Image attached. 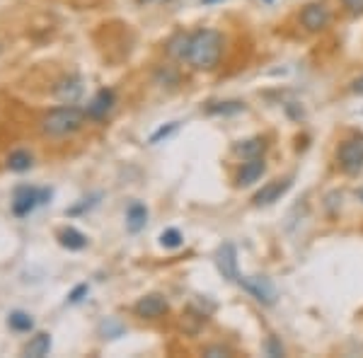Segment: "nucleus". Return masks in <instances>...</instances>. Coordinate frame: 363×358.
<instances>
[{"mask_svg":"<svg viewBox=\"0 0 363 358\" xmlns=\"http://www.w3.org/2000/svg\"><path fill=\"white\" fill-rule=\"evenodd\" d=\"M189 37H191V34H177V37H174L172 42H169V46H167L169 56L182 58V61H184V58H186V49H189Z\"/></svg>","mask_w":363,"mask_h":358,"instance_id":"nucleus-19","label":"nucleus"},{"mask_svg":"<svg viewBox=\"0 0 363 358\" xmlns=\"http://www.w3.org/2000/svg\"><path fill=\"white\" fill-rule=\"evenodd\" d=\"M80 92H83V85H80V78H63L61 83L54 87V95L61 99V102H68L73 104L75 99L80 97Z\"/></svg>","mask_w":363,"mask_h":358,"instance_id":"nucleus-13","label":"nucleus"},{"mask_svg":"<svg viewBox=\"0 0 363 358\" xmlns=\"http://www.w3.org/2000/svg\"><path fill=\"white\" fill-rule=\"evenodd\" d=\"M85 121V111L73 107V104H66V107H56L51 109L49 114L42 119V128L46 136H68V133H75Z\"/></svg>","mask_w":363,"mask_h":358,"instance_id":"nucleus-2","label":"nucleus"},{"mask_svg":"<svg viewBox=\"0 0 363 358\" xmlns=\"http://www.w3.org/2000/svg\"><path fill=\"white\" fill-rule=\"evenodd\" d=\"M114 104H116V95H114V90H109V87H102V90H97V95L90 99V104H87V109H85V116L87 119H104V116L109 114V111L114 109Z\"/></svg>","mask_w":363,"mask_h":358,"instance_id":"nucleus-8","label":"nucleus"},{"mask_svg":"<svg viewBox=\"0 0 363 358\" xmlns=\"http://www.w3.org/2000/svg\"><path fill=\"white\" fill-rule=\"evenodd\" d=\"M145 223H148V208L143 206V203L133 201L131 206L126 211V228L128 233H140L145 228Z\"/></svg>","mask_w":363,"mask_h":358,"instance_id":"nucleus-14","label":"nucleus"},{"mask_svg":"<svg viewBox=\"0 0 363 358\" xmlns=\"http://www.w3.org/2000/svg\"><path fill=\"white\" fill-rule=\"evenodd\" d=\"M235 152L238 155H242V157H259L262 152H264V140L262 138H250V140H245V143H238L235 145Z\"/></svg>","mask_w":363,"mask_h":358,"instance_id":"nucleus-18","label":"nucleus"},{"mask_svg":"<svg viewBox=\"0 0 363 358\" xmlns=\"http://www.w3.org/2000/svg\"><path fill=\"white\" fill-rule=\"evenodd\" d=\"M54 196V189H37V186H17L15 196H13V213L17 218H25V216L32 213L37 206L51 201Z\"/></svg>","mask_w":363,"mask_h":358,"instance_id":"nucleus-3","label":"nucleus"},{"mask_svg":"<svg viewBox=\"0 0 363 358\" xmlns=\"http://www.w3.org/2000/svg\"><path fill=\"white\" fill-rule=\"evenodd\" d=\"M301 22L308 32H322V29L330 25V10H327L325 3H310L303 8Z\"/></svg>","mask_w":363,"mask_h":358,"instance_id":"nucleus-7","label":"nucleus"},{"mask_svg":"<svg viewBox=\"0 0 363 358\" xmlns=\"http://www.w3.org/2000/svg\"><path fill=\"white\" fill-rule=\"evenodd\" d=\"M167 310H169L167 301L162 296H157V293H153V296H143L136 305H133V313L138 317H143V320H157V317H162Z\"/></svg>","mask_w":363,"mask_h":358,"instance_id":"nucleus-9","label":"nucleus"},{"mask_svg":"<svg viewBox=\"0 0 363 358\" xmlns=\"http://www.w3.org/2000/svg\"><path fill=\"white\" fill-rule=\"evenodd\" d=\"M87 293H90V286H87V284L75 286V289L68 293V303H70V305L80 303V301H83V298H87Z\"/></svg>","mask_w":363,"mask_h":358,"instance_id":"nucleus-23","label":"nucleus"},{"mask_svg":"<svg viewBox=\"0 0 363 358\" xmlns=\"http://www.w3.org/2000/svg\"><path fill=\"white\" fill-rule=\"evenodd\" d=\"M216 264H218V272L223 274V279L238 284L240 272H238V250L233 242H223L218 247V254H216Z\"/></svg>","mask_w":363,"mask_h":358,"instance_id":"nucleus-6","label":"nucleus"},{"mask_svg":"<svg viewBox=\"0 0 363 358\" xmlns=\"http://www.w3.org/2000/svg\"><path fill=\"white\" fill-rule=\"evenodd\" d=\"M267 354L269 356H284V346H281L279 342H277V339H269V342H267Z\"/></svg>","mask_w":363,"mask_h":358,"instance_id":"nucleus-26","label":"nucleus"},{"mask_svg":"<svg viewBox=\"0 0 363 358\" xmlns=\"http://www.w3.org/2000/svg\"><path fill=\"white\" fill-rule=\"evenodd\" d=\"M32 165H34V157L27 150H15L8 155V169H13V172H27Z\"/></svg>","mask_w":363,"mask_h":358,"instance_id":"nucleus-17","label":"nucleus"},{"mask_svg":"<svg viewBox=\"0 0 363 358\" xmlns=\"http://www.w3.org/2000/svg\"><path fill=\"white\" fill-rule=\"evenodd\" d=\"M294 186V179H277V181H269L267 186H262L259 191L255 194V206H269V203L279 201L281 196H284L286 191Z\"/></svg>","mask_w":363,"mask_h":358,"instance_id":"nucleus-10","label":"nucleus"},{"mask_svg":"<svg viewBox=\"0 0 363 358\" xmlns=\"http://www.w3.org/2000/svg\"><path fill=\"white\" fill-rule=\"evenodd\" d=\"M182 242H184V237H182V233L177 228H167V230L160 235V245L165 250H177L182 247Z\"/></svg>","mask_w":363,"mask_h":358,"instance_id":"nucleus-21","label":"nucleus"},{"mask_svg":"<svg viewBox=\"0 0 363 358\" xmlns=\"http://www.w3.org/2000/svg\"><path fill=\"white\" fill-rule=\"evenodd\" d=\"M339 165L349 174L359 172L363 167V136L349 138L339 145Z\"/></svg>","mask_w":363,"mask_h":358,"instance_id":"nucleus-5","label":"nucleus"},{"mask_svg":"<svg viewBox=\"0 0 363 358\" xmlns=\"http://www.w3.org/2000/svg\"><path fill=\"white\" fill-rule=\"evenodd\" d=\"M351 90L356 92V95H363V75L359 80H354V85H351Z\"/></svg>","mask_w":363,"mask_h":358,"instance_id":"nucleus-28","label":"nucleus"},{"mask_svg":"<svg viewBox=\"0 0 363 358\" xmlns=\"http://www.w3.org/2000/svg\"><path fill=\"white\" fill-rule=\"evenodd\" d=\"M8 327L13 332H32L34 320H32V315L25 313V310H13V313L8 315Z\"/></svg>","mask_w":363,"mask_h":358,"instance_id":"nucleus-16","label":"nucleus"},{"mask_svg":"<svg viewBox=\"0 0 363 358\" xmlns=\"http://www.w3.org/2000/svg\"><path fill=\"white\" fill-rule=\"evenodd\" d=\"M203 356H211V358L230 356V349H225V346H208V349H203Z\"/></svg>","mask_w":363,"mask_h":358,"instance_id":"nucleus-24","label":"nucleus"},{"mask_svg":"<svg viewBox=\"0 0 363 358\" xmlns=\"http://www.w3.org/2000/svg\"><path fill=\"white\" fill-rule=\"evenodd\" d=\"M49 351H51V337L46 332L34 334L25 346V356H29V358H44Z\"/></svg>","mask_w":363,"mask_h":358,"instance_id":"nucleus-15","label":"nucleus"},{"mask_svg":"<svg viewBox=\"0 0 363 358\" xmlns=\"http://www.w3.org/2000/svg\"><path fill=\"white\" fill-rule=\"evenodd\" d=\"M267 172V162H264V157H250V160H245L242 162V167H240V172H238V184L240 186H250V184H255L257 179L262 177V174Z\"/></svg>","mask_w":363,"mask_h":358,"instance_id":"nucleus-11","label":"nucleus"},{"mask_svg":"<svg viewBox=\"0 0 363 358\" xmlns=\"http://www.w3.org/2000/svg\"><path fill=\"white\" fill-rule=\"evenodd\" d=\"M245 109V104L242 102H213V104H208V114H238V111H242Z\"/></svg>","mask_w":363,"mask_h":358,"instance_id":"nucleus-20","label":"nucleus"},{"mask_svg":"<svg viewBox=\"0 0 363 358\" xmlns=\"http://www.w3.org/2000/svg\"><path fill=\"white\" fill-rule=\"evenodd\" d=\"M95 198H97V196L87 198V203H80V206L70 208V211H68V213H70V216H78V213H83V211H85V208H92V206H95V203H97V201H95Z\"/></svg>","mask_w":363,"mask_h":358,"instance_id":"nucleus-27","label":"nucleus"},{"mask_svg":"<svg viewBox=\"0 0 363 358\" xmlns=\"http://www.w3.org/2000/svg\"><path fill=\"white\" fill-rule=\"evenodd\" d=\"M361 201H363V191H361Z\"/></svg>","mask_w":363,"mask_h":358,"instance_id":"nucleus-31","label":"nucleus"},{"mask_svg":"<svg viewBox=\"0 0 363 358\" xmlns=\"http://www.w3.org/2000/svg\"><path fill=\"white\" fill-rule=\"evenodd\" d=\"M267 3H272V0H267Z\"/></svg>","mask_w":363,"mask_h":358,"instance_id":"nucleus-32","label":"nucleus"},{"mask_svg":"<svg viewBox=\"0 0 363 358\" xmlns=\"http://www.w3.org/2000/svg\"><path fill=\"white\" fill-rule=\"evenodd\" d=\"M138 3H150V0H138Z\"/></svg>","mask_w":363,"mask_h":358,"instance_id":"nucleus-30","label":"nucleus"},{"mask_svg":"<svg viewBox=\"0 0 363 358\" xmlns=\"http://www.w3.org/2000/svg\"><path fill=\"white\" fill-rule=\"evenodd\" d=\"M58 245L61 247H66L70 252H78V250H85L87 247V235H83L78 230V228H63V230H58Z\"/></svg>","mask_w":363,"mask_h":358,"instance_id":"nucleus-12","label":"nucleus"},{"mask_svg":"<svg viewBox=\"0 0 363 358\" xmlns=\"http://www.w3.org/2000/svg\"><path fill=\"white\" fill-rule=\"evenodd\" d=\"M238 284L242 286L255 301H259L264 305L277 303V289H274V284L267 279V276H240Z\"/></svg>","mask_w":363,"mask_h":358,"instance_id":"nucleus-4","label":"nucleus"},{"mask_svg":"<svg viewBox=\"0 0 363 358\" xmlns=\"http://www.w3.org/2000/svg\"><path fill=\"white\" fill-rule=\"evenodd\" d=\"M203 5H213V3H220V0H201Z\"/></svg>","mask_w":363,"mask_h":358,"instance_id":"nucleus-29","label":"nucleus"},{"mask_svg":"<svg viewBox=\"0 0 363 358\" xmlns=\"http://www.w3.org/2000/svg\"><path fill=\"white\" fill-rule=\"evenodd\" d=\"M177 131V121H172V124H167V126H160L157 131L150 136V143H160L162 138H167V136H172V133Z\"/></svg>","mask_w":363,"mask_h":358,"instance_id":"nucleus-22","label":"nucleus"},{"mask_svg":"<svg viewBox=\"0 0 363 358\" xmlns=\"http://www.w3.org/2000/svg\"><path fill=\"white\" fill-rule=\"evenodd\" d=\"M351 15H363V0H342Z\"/></svg>","mask_w":363,"mask_h":358,"instance_id":"nucleus-25","label":"nucleus"},{"mask_svg":"<svg viewBox=\"0 0 363 358\" xmlns=\"http://www.w3.org/2000/svg\"><path fill=\"white\" fill-rule=\"evenodd\" d=\"M220 51H223V37L216 29H196L189 37L184 61L196 70H211L218 66Z\"/></svg>","mask_w":363,"mask_h":358,"instance_id":"nucleus-1","label":"nucleus"}]
</instances>
